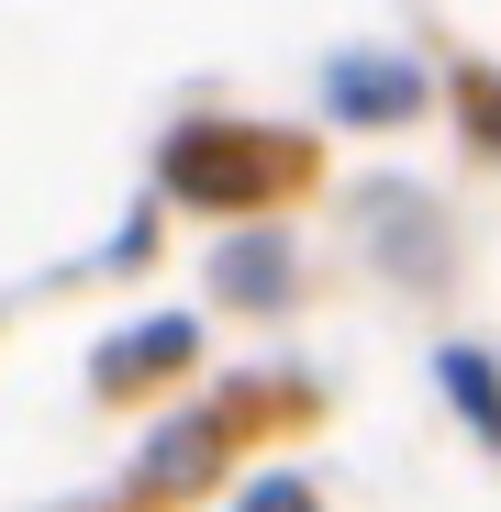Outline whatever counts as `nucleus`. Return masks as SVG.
Returning a JSON list of instances; mask_svg holds the SVG:
<instances>
[{"label": "nucleus", "instance_id": "1", "mask_svg": "<svg viewBox=\"0 0 501 512\" xmlns=\"http://www.w3.org/2000/svg\"><path fill=\"white\" fill-rule=\"evenodd\" d=\"M301 179H312V145L301 134H257V123H179L167 156H156V190L167 201L234 212V223H268Z\"/></svg>", "mask_w": 501, "mask_h": 512}, {"label": "nucleus", "instance_id": "2", "mask_svg": "<svg viewBox=\"0 0 501 512\" xmlns=\"http://www.w3.org/2000/svg\"><path fill=\"white\" fill-rule=\"evenodd\" d=\"M234 446H245V412H234V401H201V412H179V423H156V435H145L134 490H156V501H190V490L234 479Z\"/></svg>", "mask_w": 501, "mask_h": 512}, {"label": "nucleus", "instance_id": "3", "mask_svg": "<svg viewBox=\"0 0 501 512\" xmlns=\"http://www.w3.org/2000/svg\"><path fill=\"white\" fill-rule=\"evenodd\" d=\"M190 368H201V323H190V312H145V323L101 334V357H90V390H101V401H145V390L190 379Z\"/></svg>", "mask_w": 501, "mask_h": 512}, {"label": "nucleus", "instance_id": "4", "mask_svg": "<svg viewBox=\"0 0 501 512\" xmlns=\"http://www.w3.org/2000/svg\"><path fill=\"white\" fill-rule=\"evenodd\" d=\"M212 290H223L234 312H290V301H301V245H290V223H234V234L212 245Z\"/></svg>", "mask_w": 501, "mask_h": 512}, {"label": "nucleus", "instance_id": "5", "mask_svg": "<svg viewBox=\"0 0 501 512\" xmlns=\"http://www.w3.org/2000/svg\"><path fill=\"white\" fill-rule=\"evenodd\" d=\"M424 90H435V78L412 67V56H334V67H323V112L357 123V134L412 123V112H424Z\"/></svg>", "mask_w": 501, "mask_h": 512}, {"label": "nucleus", "instance_id": "6", "mask_svg": "<svg viewBox=\"0 0 501 512\" xmlns=\"http://www.w3.org/2000/svg\"><path fill=\"white\" fill-rule=\"evenodd\" d=\"M435 379H446L457 423H468V435L490 446V435H501V401H490V346H446V357H435Z\"/></svg>", "mask_w": 501, "mask_h": 512}, {"label": "nucleus", "instance_id": "7", "mask_svg": "<svg viewBox=\"0 0 501 512\" xmlns=\"http://www.w3.org/2000/svg\"><path fill=\"white\" fill-rule=\"evenodd\" d=\"M234 512H323V490L279 468V479H245V501H234Z\"/></svg>", "mask_w": 501, "mask_h": 512}, {"label": "nucleus", "instance_id": "8", "mask_svg": "<svg viewBox=\"0 0 501 512\" xmlns=\"http://www.w3.org/2000/svg\"><path fill=\"white\" fill-rule=\"evenodd\" d=\"M457 101H468V145H490V134H501V123H490V78H479V67H468V78H457Z\"/></svg>", "mask_w": 501, "mask_h": 512}]
</instances>
